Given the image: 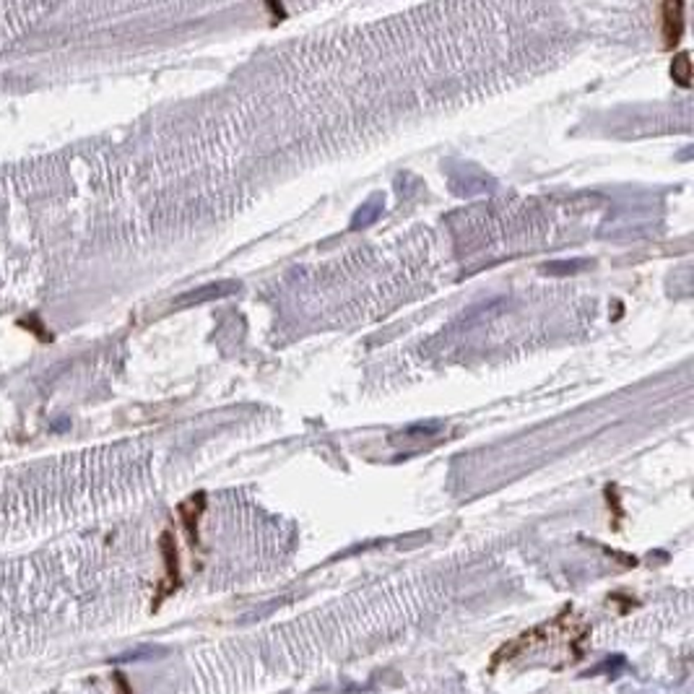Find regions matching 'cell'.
<instances>
[{"label": "cell", "instance_id": "obj_5", "mask_svg": "<svg viewBox=\"0 0 694 694\" xmlns=\"http://www.w3.org/2000/svg\"><path fill=\"white\" fill-rule=\"evenodd\" d=\"M377 213H380V208H370V211H364V213L359 211L357 216H354V222H352V226H354V229H359V226H367L370 222H375Z\"/></svg>", "mask_w": 694, "mask_h": 694}, {"label": "cell", "instance_id": "obj_1", "mask_svg": "<svg viewBox=\"0 0 694 694\" xmlns=\"http://www.w3.org/2000/svg\"><path fill=\"white\" fill-rule=\"evenodd\" d=\"M159 546H162V557H164V580L159 585V593L154 599V609L162 606V600L172 596L177 588H180V554H177V544H174V536L164 530L162 539H159Z\"/></svg>", "mask_w": 694, "mask_h": 694}, {"label": "cell", "instance_id": "obj_6", "mask_svg": "<svg viewBox=\"0 0 694 694\" xmlns=\"http://www.w3.org/2000/svg\"><path fill=\"white\" fill-rule=\"evenodd\" d=\"M113 681H114V687H117V694H133L131 681H128V676L123 674V671H114Z\"/></svg>", "mask_w": 694, "mask_h": 694}, {"label": "cell", "instance_id": "obj_2", "mask_svg": "<svg viewBox=\"0 0 694 694\" xmlns=\"http://www.w3.org/2000/svg\"><path fill=\"white\" fill-rule=\"evenodd\" d=\"M203 510H206V494H203V491L193 494L190 500H185V502L180 505V518H183V523H185V530H188L193 544L198 541V520H201Z\"/></svg>", "mask_w": 694, "mask_h": 694}, {"label": "cell", "instance_id": "obj_3", "mask_svg": "<svg viewBox=\"0 0 694 694\" xmlns=\"http://www.w3.org/2000/svg\"><path fill=\"white\" fill-rule=\"evenodd\" d=\"M684 5L681 3H666L663 5V45L671 50L679 45L681 39V29H684V19H681Z\"/></svg>", "mask_w": 694, "mask_h": 694}, {"label": "cell", "instance_id": "obj_4", "mask_svg": "<svg viewBox=\"0 0 694 694\" xmlns=\"http://www.w3.org/2000/svg\"><path fill=\"white\" fill-rule=\"evenodd\" d=\"M692 57L689 53H679L674 57V65H671V75H674V81L679 86H689L692 84V63H689Z\"/></svg>", "mask_w": 694, "mask_h": 694}]
</instances>
